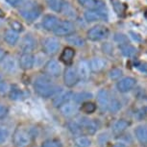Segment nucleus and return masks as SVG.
Returning a JSON list of instances; mask_svg holds the SVG:
<instances>
[{"mask_svg":"<svg viewBox=\"0 0 147 147\" xmlns=\"http://www.w3.org/2000/svg\"><path fill=\"white\" fill-rule=\"evenodd\" d=\"M36 93L43 98H49L57 93L58 88L55 86L47 75H41L36 78L34 82Z\"/></svg>","mask_w":147,"mask_h":147,"instance_id":"1","label":"nucleus"},{"mask_svg":"<svg viewBox=\"0 0 147 147\" xmlns=\"http://www.w3.org/2000/svg\"><path fill=\"white\" fill-rule=\"evenodd\" d=\"M19 13L26 21L33 22L40 16V9L36 2L29 1L22 5L19 9Z\"/></svg>","mask_w":147,"mask_h":147,"instance_id":"2","label":"nucleus"},{"mask_svg":"<svg viewBox=\"0 0 147 147\" xmlns=\"http://www.w3.org/2000/svg\"><path fill=\"white\" fill-rule=\"evenodd\" d=\"M87 36L90 40L98 41V40H104V38H106L108 36H109V30L105 26L96 25L88 30Z\"/></svg>","mask_w":147,"mask_h":147,"instance_id":"3","label":"nucleus"},{"mask_svg":"<svg viewBox=\"0 0 147 147\" xmlns=\"http://www.w3.org/2000/svg\"><path fill=\"white\" fill-rule=\"evenodd\" d=\"M75 121L81 127L83 131H85L88 135H94L98 130V124L93 119H90L87 117H79Z\"/></svg>","mask_w":147,"mask_h":147,"instance_id":"4","label":"nucleus"},{"mask_svg":"<svg viewBox=\"0 0 147 147\" xmlns=\"http://www.w3.org/2000/svg\"><path fill=\"white\" fill-rule=\"evenodd\" d=\"M75 30V26L69 20H63L60 21L56 29L54 30V34L56 36H60V37H63V36H69L72 35V33Z\"/></svg>","mask_w":147,"mask_h":147,"instance_id":"5","label":"nucleus"},{"mask_svg":"<svg viewBox=\"0 0 147 147\" xmlns=\"http://www.w3.org/2000/svg\"><path fill=\"white\" fill-rule=\"evenodd\" d=\"M79 75L77 69L72 66H68L65 70V74H63V82L66 87L72 88L74 87L79 81Z\"/></svg>","mask_w":147,"mask_h":147,"instance_id":"6","label":"nucleus"},{"mask_svg":"<svg viewBox=\"0 0 147 147\" xmlns=\"http://www.w3.org/2000/svg\"><path fill=\"white\" fill-rule=\"evenodd\" d=\"M13 140L18 147H25L31 141V136L24 130H16L13 134Z\"/></svg>","mask_w":147,"mask_h":147,"instance_id":"7","label":"nucleus"},{"mask_svg":"<svg viewBox=\"0 0 147 147\" xmlns=\"http://www.w3.org/2000/svg\"><path fill=\"white\" fill-rule=\"evenodd\" d=\"M137 84V80L133 77H124L116 83V88L119 92L126 93L128 91L132 90Z\"/></svg>","mask_w":147,"mask_h":147,"instance_id":"8","label":"nucleus"},{"mask_svg":"<svg viewBox=\"0 0 147 147\" xmlns=\"http://www.w3.org/2000/svg\"><path fill=\"white\" fill-rule=\"evenodd\" d=\"M60 41L58 38L50 37L47 38L45 40L43 41L42 47H43V51L45 52L47 55H54L56 54L60 49Z\"/></svg>","mask_w":147,"mask_h":147,"instance_id":"9","label":"nucleus"},{"mask_svg":"<svg viewBox=\"0 0 147 147\" xmlns=\"http://www.w3.org/2000/svg\"><path fill=\"white\" fill-rule=\"evenodd\" d=\"M44 71L47 76L57 77L62 72V66L56 60H49L44 65Z\"/></svg>","mask_w":147,"mask_h":147,"instance_id":"10","label":"nucleus"},{"mask_svg":"<svg viewBox=\"0 0 147 147\" xmlns=\"http://www.w3.org/2000/svg\"><path fill=\"white\" fill-rule=\"evenodd\" d=\"M37 46V40L31 34L24 36L20 42V49L23 53H31Z\"/></svg>","mask_w":147,"mask_h":147,"instance_id":"11","label":"nucleus"},{"mask_svg":"<svg viewBox=\"0 0 147 147\" xmlns=\"http://www.w3.org/2000/svg\"><path fill=\"white\" fill-rule=\"evenodd\" d=\"M111 96L109 91L107 90H100L97 93V103H98L99 108L101 109V111H108L109 109V105L111 102Z\"/></svg>","mask_w":147,"mask_h":147,"instance_id":"12","label":"nucleus"},{"mask_svg":"<svg viewBox=\"0 0 147 147\" xmlns=\"http://www.w3.org/2000/svg\"><path fill=\"white\" fill-rule=\"evenodd\" d=\"M74 94L71 92V91H61L60 93H57L56 96L53 98V106L56 108H60L62 105L67 103L73 98Z\"/></svg>","mask_w":147,"mask_h":147,"instance_id":"13","label":"nucleus"},{"mask_svg":"<svg viewBox=\"0 0 147 147\" xmlns=\"http://www.w3.org/2000/svg\"><path fill=\"white\" fill-rule=\"evenodd\" d=\"M35 62V56L32 53H22L19 58V66L24 70H29V69L33 68Z\"/></svg>","mask_w":147,"mask_h":147,"instance_id":"14","label":"nucleus"},{"mask_svg":"<svg viewBox=\"0 0 147 147\" xmlns=\"http://www.w3.org/2000/svg\"><path fill=\"white\" fill-rule=\"evenodd\" d=\"M90 63H88L87 61L83 60V61H80L79 63H78V66H77V72H78V75H79V78L84 80H88L90 78Z\"/></svg>","mask_w":147,"mask_h":147,"instance_id":"15","label":"nucleus"},{"mask_svg":"<svg viewBox=\"0 0 147 147\" xmlns=\"http://www.w3.org/2000/svg\"><path fill=\"white\" fill-rule=\"evenodd\" d=\"M59 18L54 15H47L42 19V27L47 31H54L59 24Z\"/></svg>","mask_w":147,"mask_h":147,"instance_id":"16","label":"nucleus"},{"mask_svg":"<svg viewBox=\"0 0 147 147\" xmlns=\"http://www.w3.org/2000/svg\"><path fill=\"white\" fill-rule=\"evenodd\" d=\"M2 68L5 72L13 74L18 70V63L13 57H6L2 62Z\"/></svg>","mask_w":147,"mask_h":147,"instance_id":"17","label":"nucleus"},{"mask_svg":"<svg viewBox=\"0 0 147 147\" xmlns=\"http://www.w3.org/2000/svg\"><path fill=\"white\" fill-rule=\"evenodd\" d=\"M61 113L65 116V117H71L73 116L75 113H77V106L75 104L71 103V102H67V103L62 105L60 108H59Z\"/></svg>","mask_w":147,"mask_h":147,"instance_id":"18","label":"nucleus"},{"mask_svg":"<svg viewBox=\"0 0 147 147\" xmlns=\"http://www.w3.org/2000/svg\"><path fill=\"white\" fill-rule=\"evenodd\" d=\"M19 40V34L12 29L6 30L4 32V40L10 46H15Z\"/></svg>","mask_w":147,"mask_h":147,"instance_id":"19","label":"nucleus"},{"mask_svg":"<svg viewBox=\"0 0 147 147\" xmlns=\"http://www.w3.org/2000/svg\"><path fill=\"white\" fill-rule=\"evenodd\" d=\"M79 3L84 7H87L90 11H100L104 7L103 2L100 0H78Z\"/></svg>","mask_w":147,"mask_h":147,"instance_id":"20","label":"nucleus"},{"mask_svg":"<svg viewBox=\"0 0 147 147\" xmlns=\"http://www.w3.org/2000/svg\"><path fill=\"white\" fill-rule=\"evenodd\" d=\"M129 126V122L125 119H118L113 126V134L115 136H120L126 131Z\"/></svg>","mask_w":147,"mask_h":147,"instance_id":"21","label":"nucleus"},{"mask_svg":"<svg viewBox=\"0 0 147 147\" xmlns=\"http://www.w3.org/2000/svg\"><path fill=\"white\" fill-rule=\"evenodd\" d=\"M135 136L140 143L147 145V125H138L135 129Z\"/></svg>","mask_w":147,"mask_h":147,"instance_id":"22","label":"nucleus"},{"mask_svg":"<svg viewBox=\"0 0 147 147\" xmlns=\"http://www.w3.org/2000/svg\"><path fill=\"white\" fill-rule=\"evenodd\" d=\"M74 56H75V51H74V49L71 48V47H65V48L63 49V51L62 52V54H61L60 59L63 63H65V65H70L74 59Z\"/></svg>","mask_w":147,"mask_h":147,"instance_id":"23","label":"nucleus"},{"mask_svg":"<svg viewBox=\"0 0 147 147\" xmlns=\"http://www.w3.org/2000/svg\"><path fill=\"white\" fill-rule=\"evenodd\" d=\"M105 65H106V62L99 57H94L90 60V69L93 72H99L101 70H103Z\"/></svg>","mask_w":147,"mask_h":147,"instance_id":"24","label":"nucleus"},{"mask_svg":"<svg viewBox=\"0 0 147 147\" xmlns=\"http://www.w3.org/2000/svg\"><path fill=\"white\" fill-rule=\"evenodd\" d=\"M92 93L88 92V91H82V92H78L73 95V100L77 104H83L85 102L90 101L92 98Z\"/></svg>","mask_w":147,"mask_h":147,"instance_id":"25","label":"nucleus"},{"mask_svg":"<svg viewBox=\"0 0 147 147\" xmlns=\"http://www.w3.org/2000/svg\"><path fill=\"white\" fill-rule=\"evenodd\" d=\"M66 41H67L69 44H71V45H74V46H77V47L84 46L85 43H86L84 38L79 35H69V36H67V37H66Z\"/></svg>","mask_w":147,"mask_h":147,"instance_id":"26","label":"nucleus"},{"mask_svg":"<svg viewBox=\"0 0 147 147\" xmlns=\"http://www.w3.org/2000/svg\"><path fill=\"white\" fill-rule=\"evenodd\" d=\"M103 18H104V15L100 11H88V12L85 13V18L87 19L88 21H90V22L97 21Z\"/></svg>","mask_w":147,"mask_h":147,"instance_id":"27","label":"nucleus"},{"mask_svg":"<svg viewBox=\"0 0 147 147\" xmlns=\"http://www.w3.org/2000/svg\"><path fill=\"white\" fill-rule=\"evenodd\" d=\"M9 96L12 100L18 101V100H21L22 98L24 97V93L20 88H18L16 86H13L10 88L9 91Z\"/></svg>","mask_w":147,"mask_h":147,"instance_id":"28","label":"nucleus"},{"mask_svg":"<svg viewBox=\"0 0 147 147\" xmlns=\"http://www.w3.org/2000/svg\"><path fill=\"white\" fill-rule=\"evenodd\" d=\"M47 5L54 12H62L63 7H65V3L63 0H47Z\"/></svg>","mask_w":147,"mask_h":147,"instance_id":"29","label":"nucleus"},{"mask_svg":"<svg viewBox=\"0 0 147 147\" xmlns=\"http://www.w3.org/2000/svg\"><path fill=\"white\" fill-rule=\"evenodd\" d=\"M74 144L77 147H88L91 144V140L90 138L85 136H78L74 138Z\"/></svg>","mask_w":147,"mask_h":147,"instance_id":"30","label":"nucleus"},{"mask_svg":"<svg viewBox=\"0 0 147 147\" xmlns=\"http://www.w3.org/2000/svg\"><path fill=\"white\" fill-rule=\"evenodd\" d=\"M120 49H121L122 54H123L125 57H128V58L133 57L136 54V52H137V49H136L133 45H131V44H129V43L128 44H124V45L120 46Z\"/></svg>","mask_w":147,"mask_h":147,"instance_id":"31","label":"nucleus"},{"mask_svg":"<svg viewBox=\"0 0 147 147\" xmlns=\"http://www.w3.org/2000/svg\"><path fill=\"white\" fill-rule=\"evenodd\" d=\"M81 111L83 113H87V115H90V113H93L96 111V105L93 102H85V103L82 104Z\"/></svg>","mask_w":147,"mask_h":147,"instance_id":"32","label":"nucleus"},{"mask_svg":"<svg viewBox=\"0 0 147 147\" xmlns=\"http://www.w3.org/2000/svg\"><path fill=\"white\" fill-rule=\"evenodd\" d=\"M120 109H121V103H120V102H119L117 99H115V98L111 99V102H110L109 109H108V111H110V112L113 113H117Z\"/></svg>","mask_w":147,"mask_h":147,"instance_id":"33","label":"nucleus"},{"mask_svg":"<svg viewBox=\"0 0 147 147\" xmlns=\"http://www.w3.org/2000/svg\"><path fill=\"white\" fill-rule=\"evenodd\" d=\"M68 129L70 130L72 134L76 135L77 137H78V136H81V133L83 132L81 127H80L78 124L76 123L75 120L72 121V122H69V123H68Z\"/></svg>","mask_w":147,"mask_h":147,"instance_id":"34","label":"nucleus"},{"mask_svg":"<svg viewBox=\"0 0 147 147\" xmlns=\"http://www.w3.org/2000/svg\"><path fill=\"white\" fill-rule=\"evenodd\" d=\"M123 72L120 68H117V67H115V68H112L109 72V77L111 80H118L120 79V77L122 76Z\"/></svg>","mask_w":147,"mask_h":147,"instance_id":"35","label":"nucleus"},{"mask_svg":"<svg viewBox=\"0 0 147 147\" xmlns=\"http://www.w3.org/2000/svg\"><path fill=\"white\" fill-rule=\"evenodd\" d=\"M115 40L116 42H117L120 46L124 45V44H128V43H129L128 38H127V36H125L124 34H119V33H117V34H115Z\"/></svg>","mask_w":147,"mask_h":147,"instance_id":"36","label":"nucleus"},{"mask_svg":"<svg viewBox=\"0 0 147 147\" xmlns=\"http://www.w3.org/2000/svg\"><path fill=\"white\" fill-rule=\"evenodd\" d=\"M41 147H63L62 143L57 140H44Z\"/></svg>","mask_w":147,"mask_h":147,"instance_id":"37","label":"nucleus"},{"mask_svg":"<svg viewBox=\"0 0 147 147\" xmlns=\"http://www.w3.org/2000/svg\"><path fill=\"white\" fill-rule=\"evenodd\" d=\"M10 27H11V29L13 30V31H16V32H22L24 30V26L22 25V24L20 23L19 21L18 20H12V21H10Z\"/></svg>","mask_w":147,"mask_h":147,"instance_id":"38","label":"nucleus"},{"mask_svg":"<svg viewBox=\"0 0 147 147\" xmlns=\"http://www.w3.org/2000/svg\"><path fill=\"white\" fill-rule=\"evenodd\" d=\"M9 137V131L6 128L0 127V144L4 143Z\"/></svg>","mask_w":147,"mask_h":147,"instance_id":"39","label":"nucleus"},{"mask_svg":"<svg viewBox=\"0 0 147 147\" xmlns=\"http://www.w3.org/2000/svg\"><path fill=\"white\" fill-rule=\"evenodd\" d=\"M10 88H11V87L9 85H8V83L6 82V81H1L0 82V94H6V93H8L10 91Z\"/></svg>","mask_w":147,"mask_h":147,"instance_id":"40","label":"nucleus"},{"mask_svg":"<svg viewBox=\"0 0 147 147\" xmlns=\"http://www.w3.org/2000/svg\"><path fill=\"white\" fill-rule=\"evenodd\" d=\"M26 0H6V2L10 6L12 7H18V6H22L24 3H25Z\"/></svg>","mask_w":147,"mask_h":147,"instance_id":"41","label":"nucleus"},{"mask_svg":"<svg viewBox=\"0 0 147 147\" xmlns=\"http://www.w3.org/2000/svg\"><path fill=\"white\" fill-rule=\"evenodd\" d=\"M8 113V108L5 105L0 103V119L4 118Z\"/></svg>","mask_w":147,"mask_h":147,"instance_id":"42","label":"nucleus"},{"mask_svg":"<svg viewBox=\"0 0 147 147\" xmlns=\"http://www.w3.org/2000/svg\"><path fill=\"white\" fill-rule=\"evenodd\" d=\"M6 58V52L4 49L0 48V62H3V60Z\"/></svg>","mask_w":147,"mask_h":147,"instance_id":"43","label":"nucleus"},{"mask_svg":"<svg viewBox=\"0 0 147 147\" xmlns=\"http://www.w3.org/2000/svg\"><path fill=\"white\" fill-rule=\"evenodd\" d=\"M113 147H127L126 144L122 143V142H116L113 145Z\"/></svg>","mask_w":147,"mask_h":147,"instance_id":"44","label":"nucleus"},{"mask_svg":"<svg viewBox=\"0 0 147 147\" xmlns=\"http://www.w3.org/2000/svg\"><path fill=\"white\" fill-rule=\"evenodd\" d=\"M3 16H4V13H3V11L0 10V18H3Z\"/></svg>","mask_w":147,"mask_h":147,"instance_id":"45","label":"nucleus"},{"mask_svg":"<svg viewBox=\"0 0 147 147\" xmlns=\"http://www.w3.org/2000/svg\"><path fill=\"white\" fill-rule=\"evenodd\" d=\"M1 81H3V76H2V74L0 73V82Z\"/></svg>","mask_w":147,"mask_h":147,"instance_id":"46","label":"nucleus"}]
</instances>
